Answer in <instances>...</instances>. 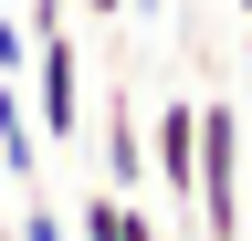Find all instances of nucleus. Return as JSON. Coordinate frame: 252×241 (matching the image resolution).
<instances>
[{"label": "nucleus", "mask_w": 252, "mask_h": 241, "mask_svg": "<svg viewBox=\"0 0 252 241\" xmlns=\"http://www.w3.org/2000/svg\"><path fill=\"white\" fill-rule=\"evenodd\" d=\"M189 231L242 241V105L200 95V168H189Z\"/></svg>", "instance_id": "f257e3e1"}, {"label": "nucleus", "mask_w": 252, "mask_h": 241, "mask_svg": "<svg viewBox=\"0 0 252 241\" xmlns=\"http://www.w3.org/2000/svg\"><path fill=\"white\" fill-rule=\"evenodd\" d=\"M32 126H42V147L84 136V53H74V32H32Z\"/></svg>", "instance_id": "f03ea898"}, {"label": "nucleus", "mask_w": 252, "mask_h": 241, "mask_svg": "<svg viewBox=\"0 0 252 241\" xmlns=\"http://www.w3.org/2000/svg\"><path fill=\"white\" fill-rule=\"evenodd\" d=\"M189 168H200V95H158L147 115V178L189 210Z\"/></svg>", "instance_id": "7ed1b4c3"}, {"label": "nucleus", "mask_w": 252, "mask_h": 241, "mask_svg": "<svg viewBox=\"0 0 252 241\" xmlns=\"http://www.w3.org/2000/svg\"><path fill=\"white\" fill-rule=\"evenodd\" d=\"M105 189H116V199L147 189V115L126 105V95H105Z\"/></svg>", "instance_id": "20e7f679"}, {"label": "nucleus", "mask_w": 252, "mask_h": 241, "mask_svg": "<svg viewBox=\"0 0 252 241\" xmlns=\"http://www.w3.org/2000/svg\"><path fill=\"white\" fill-rule=\"evenodd\" d=\"M0 168L32 189V168H42V126H32V105H21V84H0Z\"/></svg>", "instance_id": "39448f33"}, {"label": "nucleus", "mask_w": 252, "mask_h": 241, "mask_svg": "<svg viewBox=\"0 0 252 241\" xmlns=\"http://www.w3.org/2000/svg\"><path fill=\"white\" fill-rule=\"evenodd\" d=\"M63 220H74V241H126V199H116V189H94L84 210H63Z\"/></svg>", "instance_id": "423d86ee"}, {"label": "nucleus", "mask_w": 252, "mask_h": 241, "mask_svg": "<svg viewBox=\"0 0 252 241\" xmlns=\"http://www.w3.org/2000/svg\"><path fill=\"white\" fill-rule=\"evenodd\" d=\"M21 74H32V32L0 11V84H21Z\"/></svg>", "instance_id": "0eeeda50"}, {"label": "nucleus", "mask_w": 252, "mask_h": 241, "mask_svg": "<svg viewBox=\"0 0 252 241\" xmlns=\"http://www.w3.org/2000/svg\"><path fill=\"white\" fill-rule=\"evenodd\" d=\"M21 241H74V220H63L53 199H21Z\"/></svg>", "instance_id": "6e6552de"}, {"label": "nucleus", "mask_w": 252, "mask_h": 241, "mask_svg": "<svg viewBox=\"0 0 252 241\" xmlns=\"http://www.w3.org/2000/svg\"><path fill=\"white\" fill-rule=\"evenodd\" d=\"M126 241H168V231L147 220V199H126Z\"/></svg>", "instance_id": "1a4fd4ad"}, {"label": "nucleus", "mask_w": 252, "mask_h": 241, "mask_svg": "<svg viewBox=\"0 0 252 241\" xmlns=\"http://www.w3.org/2000/svg\"><path fill=\"white\" fill-rule=\"evenodd\" d=\"M74 11H84V21H116V11H126V0H74Z\"/></svg>", "instance_id": "9d476101"}, {"label": "nucleus", "mask_w": 252, "mask_h": 241, "mask_svg": "<svg viewBox=\"0 0 252 241\" xmlns=\"http://www.w3.org/2000/svg\"><path fill=\"white\" fill-rule=\"evenodd\" d=\"M126 11H168V0H126Z\"/></svg>", "instance_id": "9b49d317"}, {"label": "nucleus", "mask_w": 252, "mask_h": 241, "mask_svg": "<svg viewBox=\"0 0 252 241\" xmlns=\"http://www.w3.org/2000/svg\"><path fill=\"white\" fill-rule=\"evenodd\" d=\"M231 11H242V21H252V0H231Z\"/></svg>", "instance_id": "f8f14e48"}, {"label": "nucleus", "mask_w": 252, "mask_h": 241, "mask_svg": "<svg viewBox=\"0 0 252 241\" xmlns=\"http://www.w3.org/2000/svg\"><path fill=\"white\" fill-rule=\"evenodd\" d=\"M63 11H74V0H63Z\"/></svg>", "instance_id": "ddd939ff"}]
</instances>
